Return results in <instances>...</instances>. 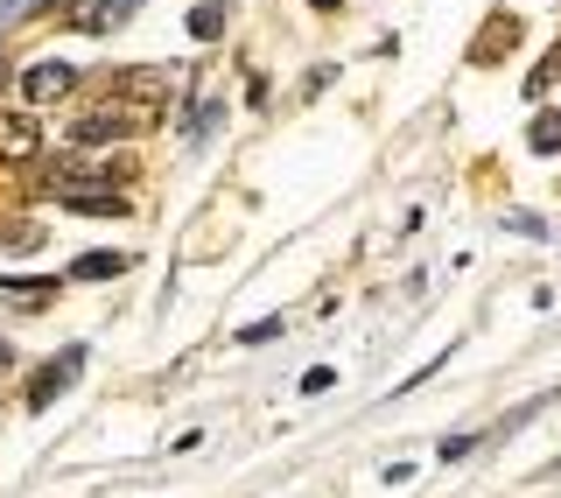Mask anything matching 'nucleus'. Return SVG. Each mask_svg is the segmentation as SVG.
I'll return each mask as SVG.
<instances>
[{
  "label": "nucleus",
  "instance_id": "nucleus-1",
  "mask_svg": "<svg viewBox=\"0 0 561 498\" xmlns=\"http://www.w3.org/2000/svg\"><path fill=\"white\" fill-rule=\"evenodd\" d=\"M113 99L127 105V113L148 127V120H162L169 113V99H175V70L169 64H140V70H119L113 78Z\"/></svg>",
  "mask_w": 561,
  "mask_h": 498
},
{
  "label": "nucleus",
  "instance_id": "nucleus-2",
  "mask_svg": "<svg viewBox=\"0 0 561 498\" xmlns=\"http://www.w3.org/2000/svg\"><path fill=\"white\" fill-rule=\"evenodd\" d=\"M134 169H140L134 155H70V162L49 176V190H57V197L64 190H119Z\"/></svg>",
  "mask_w": 561,
  "mask_h": 498
},
{
  "label": "nucleus",
  "instance_id": "nucleus-3",
  "mask_svg": "<svg viewBox=\"0 0 561 498\" xmlns=\"http://www.w3.org/2000/svg\"><path fill=\"white\" fill-rule=\"evenodd\" d=\"M134 127H140V120L127 113V105L105 99V105H92V113H84L78 127H70V140H78V148H113V140H127Z\"/></svg>",
  "mask_w": 561,
  "mask_h": 498
},
{
  "label": "nucleus",
  "instance_id": "nucleus-4",
  "mask_svg": "<svg viewBox=\"0 0 561 498\" xmlns=\"http://www.w3.org/2000/svg\"><path fill=\"white\" fill-rule=\"evenodd\" d=\"M134 8H140V0H70L64 22L78 29V35H113V29L134 22Z\"/></svg>",
  "mask_w": 561,
  "mask_h": 498
},
{
  "label": "nucleus",
  "instance_id": "nucleus-5",
  "mask_svg": "<svg viewBox=\"0 0 561 498\" xmlns=\"http://www.w3.org/2000/svg\"><path fill=\"white\" fill-rule=\"evenodd\" d=\"M35 155H43L35 113H0V162H35Z\"/></svg>",
  "mask_w": 561,
  "mask_h": 498
},
{
  "label": "nucleus",
  "instance_id": "nucleus-6",
  "mask_svg": "<svg viewBox=\"0 0 561 498\" xmlns=\"http://www.w3.org/2000/svg\"><path fill=\"white\" fill-rule=\"evenodd\" d=\"M78 365H84V344H70L57 365H43V372H35V380H28V407H35V415H43V407L57 400L70 380H78Z\"/></svg>",
  "mask_w": 561,
  "mask_h": 498
},
{
  "label": "nucleus",
  "instance_id": "nucleus-7",
  "mask_svg": "<svg viewBox=\"0 0 561 498\" xmlns=\"http://www.w3.org/2000/svg\"><path fill=\"white\" fill-rule=\"evenodd\" d=\"M70 84H78V70H70V64H35L28 78H22V92H28V105H57Z\"/></svg>",
  "mask_w": 561,
  "mask_h": 498
},
{
  "label": "nucleus",
  "instance_id": "nucleus-8",
  "mask_svg": "<svg viewBox=\"0 0 561 498\" xmlns=\"http://www.w3.org/2000/svg\"><path fill=\"white\" fill-rule=\"evenodd\" d=\"M513 43H519V22H513V14H491L484 35L470 43V64H499V49H513Z\"/></svg>",
  "mask_w": 561,
  "mask_h": 498
},
{
  "label": "nucleus",
  "instance_id": "nucleus-9",
  "mask_svg": "<svg viewBox=\"0 0 561 498\" xmlns=\"http://www.w3.org/2000/svg\"><path fill=\"white\" fill-rule=\"evenodd\" d=\"M70 211H84V218H119L127 211V190H64Z\"/></svg>",
  "mask_w": 561,
  "mask_h": 498
},
{
  "label": "nucleus",
  "instance_id": "nucleus-10",
  "mask_svg": "<svg viewBox=\"0 0 561 498\" xmlns=\"http://www.w3.org/2000/svg\"><path fill=\"white\" fill-rule=\"evenodd\" d=\"M127 253H84V260H70V281H113V274H127Z\"/></svg>",
  "mask_w": 561,
  "mask_h": 498
},
{
  "label": "nucleus",
  "instance_id": "nucleus-11",
  "mask_svg": "<svg viewBox=\"0 0 561 498\" xmlns=\"http://www.w3.org/2000/svg\"><path fill=\"white\" fill-rule=\"evenodd\" d=\"M43 246V225L35 218H8V233H0V253H35Z\"/></svg>",
  "mask_w": 561,
  "mask_h": 498
},
{
  "label": "nucleus",
  "instance_id": "nucleus-12",
  "mask_svg": "<svg viewBox=\"0 0 561 498\" xmlns=\"http://www.w3.org/2000/svg\"><path fill=\"white\" fill-rule=\"evenodd\" d=\"M0 295H14L22 309H43V302L57 295V281H28V274H22V281H0Z\"/></svg>",
  "mask_w": 561,
  "mask_h": 498
},
{
  "label": "nucleus",
  "instance_id": "nucleus-13",
  "mask_svg": "<svg viewBox=\"0 0 561 498\" xmlns=\"http://www.w3.org/2000/svg\"><path fill=\"white\" fill-rule=\"evenodd\" d=\"M190 35H197V43L225 35V0H204V8H190Z\"/></svg>",
  "mask_w": 561,
  "mask_h": 498
},
{
  "label": "nucleus",
  "instance_id": "nucleus-14",
  "mask_svg": "<svg viewBox=\"0 0 561 498\" xmlns=\"http://www.w3.org/2000/svg\"><path fill=\"white\" fill-rule=\"evenodd\" d=\"M526 140H534V155H554L561 148V113H540L534 127H526Z\"/></svg>",
  "mask_w": 561,
  "mask_h": 498
},
{
  "label": "nucleus",
  "instance_id": "nucleus-15",
  "mask_svg": "<svg viewBox=\"0 0 561 498\" xmlns=\"http://www.w3.org/2000/svg\"><path fill=\"white\" fill-rule=\"evenodd\" d=\"M274 337H288V330H280V316H267V324H245L239 344H274Z\"/></svg>",
  "mask_w": 561,
  "mask_h": 498
},
{
  "label": "nucleus",
  "instance_id": "nucleus-16",
  "mask_svg": "<svg viewBox=\"0 0 561 498\" xmlns=\"http://www.w3.org/2000/svg\"><path fill=\"white\" fill-rule=\"evenodd\" d=\"M554 70H561V43L548 49V64H540V70H534V78H526V92H534V99H540V92H548V78H554Z\"/></svg>",
  "mask_w": 561,
  "mask_h": 498
},
{
  "label": "nucleus",
  "instance_id": "nucleus-17",
  "mask_svg": "<svg viewBox=\"0 0 561 498\" xmlns=\"http://www.w3.org/2000/svg\"><path fill=\"white\" fill-rule=\"evenodd\" d=\"M470 450H478V435H449V442H443L435 456H443V464H456V456H470Z\"/></svg>",
  "mask_w": 561,
  "mask_h": 498
},
{
  "label": "nucleus",
  "instance_id": "nucleus-18",
  "mask_svg": "<svg viewBox=\"0 0 561 498\" xmlns=\"http://www.w3.org/2000/svg\"><path fill=\"white\" fill-rule=\"evenodd\" d=\"M330 380H337V372H330V365H316V372H302V394H330Z\"/></svg>",
  "mask_w": 561,
  "mask_h": 498
},
{
  "label": "nucleus",
  "instance_id": "nucleus-19",
  "mask_svg": "<svg viewBox=\"0 0 561 498\" xmlns=\"http://www.w3.org/2000/svg\"><path fill=\"white\" fill-rule=\"evenodd\" d=\"M309 8H344V0H309Z\"/></svg>",
  "mask_w": 561,
  "mask_h": 498
}]
</instances>
